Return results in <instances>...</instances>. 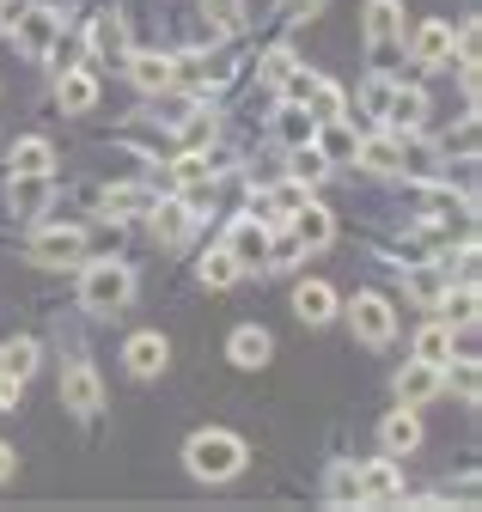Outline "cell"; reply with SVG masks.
<instances>
[{
  "mask_svg": "<svg viewBox=\"0 0 482 512\" xmlns=\"http://www.w3.org/2000/svg\"><path fill=\"white\" fill-rule=\"evenodd\" d=\"M245 439L238 433H226V427H208V433H196L190 445H184V464H190V476L196 482H232L238 470H245Z\"/></svg>",
  "mask_w": 482,
  "mask_h": 512,
  "instance_id": "6da1fadb",
  "label": "cell"
},
{
  "mask_svg": "<svg viewBox=\"0 0 482 512\" xmlns=\"http://www.w3.org/2000/svg\"><path fill=\"white\" fill-rule=\"evenodd\" d=\"M135 299V269L116 263V256H86L80 269V305L86 311H123Z\"/></svg>",
  "mask_w": 482,
  "mask_h": 512,
  "instance_id": "7a4b0ae2",
  "label": "cell"
},
{
  "mask_svg": "<svg viewBox=\"0 0 482 512\" xmlns=\"http://www.w3.org/2000/svg\"><path fill=\"white\" fill-rule=\"evenodd\" d=\"M360 31H367V55H373V68L397 80L403 68V0H367V19H360Z\"/></svg>",
  "mask_w": 482,
  "mask_h": 512,
  "instance_id": "3957f363",
  "label": "cell"
},
{
  "mask_svg": "<svg viewBox=\"0 0 482 512\" xmlns=\"http://www.w3.org/2000/svg\"><path fill=\"white\" fill-rule=\"evenodd\" d=\"M86 256H92V250H86V232H80V226H62V220H49V226L31 238V263H37V269H80Z\"/></svg>",
  "mask_w": 482,
  "mask_h": 512,
  "instance_id": "277c9868",
  "label": "cell"
},
{
  "mask_svg": "<svg viewBox=\"0 0 482 512\" xmlns=\"http://www.w3.org/2000/svg\"><path fill=\"white\" fill-rule=\"evenodd\" d=\"M86 49H92V68H104V61H110V68H123V61L135 55V49H129V19L110 13V7L92 13V19H86Z\"/></svg>",
  "mask_w": 482,
  "mask_h": 512,
  "instance_id": "5b68a950",
  "label": "cell"
},
{
  "mask_svg": "<svg viewBox=\"0 0 482 512\" xmlns=\"http://www.w3.org/2000/svg\"><path fill=\"white\" fill-rule=\"evenodd\" d=\"M348 330L367 342V348H385V342L397 336V311H391V299H385V293H354V305H348Z\"/></svg>",
  "mask_w": 482,
  "mask_h": 512,
  "instance_id": "8992f818",
  "label": "cell"
},
{
  "mask_svg": "<svg viewBox=\"0 0 482 512\" xmlns=\"http://www.w3.org/2000/svg\"><path fill=\"white\" fill-rule=\"evenodd\" d=\"M7 31H13V43H19L31 61H49V49L62 43V13H55V7H25Z\"/></svg>",
  "mask_w": 482,
  "mask_h": 512,
  "instance_id": "52a82bcc",
  "label": "cell"
},
{
  "mask_svg": "<svg viewBox=\"0 0 482 512\" xmlns=\"http://www.w3.org/2000/svg\"><path fill=\"white\" fill-rule=\"evenodd\" d=\"M62 409H68L74 421H92V415L104 409V384H98V372H92L86 360H68V366H62Z\"/></svg>",
  "mask_w": 482,
  "mask_h": 512,
  "instance_id": "ba28073f",
  "label": "cell"
},
{
  "mask_svg": "<svg viewBox=\"0 0 482 512\" xmlns=\"http://www.w3.org/2000/svg\"><path fill=\"white\" fill-rule=\"evenodd\" d=\"M7 208H13L19 220H49V208H55V171L7 177Z\"/></svg>",
  "mask_w": 482,
  "mask_h": 512,
  "instance_id": "9c48e42d",
  "label": "cell"
},
{
  "mask_svg": "<svg viewBox=\"0 0 482 512\" xmlns=\"http://www.w3.org/2000/svg\"><path fill=\"white\" fill-rule=\"evenodd\" d=\"M269 232H275V226H263L257 214L232 220V232H226V250H232V263H238V269H269Z\"/></svg>",
  "mask_w": 482,
  "mask_h": 512,
  "instance_id": "30bf717a",
  "label": "cell"
},
{
  "mask_svg": "<svg viewBox=\"0 0 482 512\" xmlns=\"http://www.w3.org/2000/svg\"><path fill=\"white\" fill-rule=\"evenodd\" d=\"M379 122H385V128H397V135H415V128L428 122V92H421L415 80H409V86H403V80H391V98H385Z\"/></svg>",
  "mask_w": 482,
  "mask_h": 512,
  "instance_id": "8fae6325",
  "label": "cell"
},
{
  "mask_svg": "<svg viewBox=\"0 0 482 512\" xmlns=\"http://www.w3.org/2000/svg\"><path fill=\"white\" fill-rule=\"evenodd\" d=\"M354 470H360V506H391V500H403L397 458H373V464H354Z\"/></svg>",
  "mask_w": 482,
  "mask_h": 512,
  "instance_id": "7c38bea8",
  "label": "cell"
},
{
  "mask_svg": "<svg viewBox=\"0 0 482 512\" xmlns=\"http://www.w3.org/2000/svg\"><path fill=\"white\" fill-rule=\"evenodd\" d=\"M440 391H446V372H440V366H428V360H409V366L397 372V403H403V409L434 403Z\"/></svg>",
  "mask_w": 482,
  "mask_h": 512,
  "instance_id": "4fadbf2b",
  "label": "cell"
},
{
  "mask_svg": "<svg viewBox=\"0 0 482 512\" xmlns=\"http://www.w3.org/2000/svg\"><path fill=\"white\" fill-rule=\"evenodd\" d=\"M269 354H275V342H269L263 324H238V330L226 336V360H232V366H245V372L269 366Z\"/></svg>",
  "mask_w": 482,
  "mask_h": 512,
  "instance_id": "5bb4252c",
  "label": "cell"
},
{
  "mask_svg": "<svg viewBox=\"0 0 482 512\" xmlns=\"http://www.w3.org/2000/svg\"><path fill=\"white\" fill-rule=\"evenodd\" d=\"M293 311H299V324H330V317L342 311V299H336V287L330 281H299L293 287Z\"/></svg>",
  "mask_w": 482,
  "mask_h": 512,
  "instance_id": "9a60e30c",
  "label": "cell"
},
{
  "mask_svg": "<svg viewBox=\"0 0 482 512\" xmlns=\"http://www.w3.org/2000/svg\"><path fill=\"white\" fill-rule=\"evenodd\" d=\"M123 366H129L135 378H159V372L171 366V342H165V336H153V330H141V336H129Z\"/></svg>",
  "mask_w": 482,
  "mask_h": 512,
  "instance_id": "2e32d148",
  "label": "cell"
},
{
  "mask_svg": "<svg viewBox=\"0 0 482 512\" xmlns=\"http://www.w3.org/2000/svg\"><path fill=\"white\" fill-rule=\"evenodd\" d=\"M147 214H153V238H159L165 250H177V244H190V232H196V214L184 208V196H177V202H153Z\"/></svg>",
  "mask_w": 482,
  "mask_h": 512,
  "instance_id": "e0dca14e",
  "label": "cell"
},
{
  "mask_svg": "<svg viewBox=\"0 0 482 512\" xmlns=\"http://www.w3.org/2000/svg\"><path fill=\"white\" fill-rule=\"evenodd\" d=\"M409 55H415V68H446V61H452V25L446 19H428V25L409 37Z\"/></svg>",
  "mask_w": 482,
  "mask_h": 512,
  "instance_id": "ac0fdd59",
  "label": "cell"
},
{
  "mask_svg": "<svg viewBox=\"0 0 482 512\" xmlns=\"http://www.w3.org/2000/svg\"><path fill=\"white\" fill-rule=\"evenodd\" d=\"M287 232L299 238V250H324L336 226H330V208H318V202H299V208L287 214Z\"/></svg>",
  "mask_w": 482,
  "mask_h": 512,
  "instance_id": "d6986e66",
  "label": "cell"
},
{
  "mask_svg": "<svg viewBox=\"0 0 482 512\" xmlns=\"http://www.w3.org/2000/svg\"><path fill=\"white\" fill-rule=\"evenodd\" d=\"M379 445H385V458H409L415 445H421V421H415V409H391L385 415V427H379Z\"/></svg>",
  "mask_w": 482,
  "mask_h": 512,
  "instance_id": "ffe728a7",
  "label": "cell"
},
{
  "mask_svg": "<svg viewBox=\"0 0 482 512\" xmlns=\"http://www.w3.org/2000/svg\"><path fill=\"white\" fill-rule=\"evenodd\" d=\"M55 98H62L68 116H92V104H98V80H92L86 68H62V74H55Z\"/></svg>",
  "mask_w": 482,
  "mask_h": 512,
  "instance_id": "44dd1931",
  "label": "cell"
},
{
  "mask_svg": "<svg viewBox=\"0 0 482 512\" xmlns=\"http://www.w3.org/2000/svg\"><path fill=\"white\" fill-rule=\"evenodd\" d=\"M153 202H159V196H153L147 183H110L104 196H98V208H104L110 220H129V214H147Z\"/></svg>",
  "mask_w": 482,
  "mask_h": 512,
  "instance_id": "7402d4cb",
  "label": "cell"
},
{
  "mask_svg": "<svg viewBox=\"0 0 482 512\" xmlns=\"http://www.w3.org/2000/svg\"><path fill=\"white\" fill-rule=\"evenodd\" d=\"M312 147L330 159V165H348L354 153H360V135L348 128V116H336V122H318V135H312Z\"/></svg>",
  "mask_w": 482,
  "mask_h": 512,
  "instance_id": "603a6c76",
  "label": "cell"
},
{
  "mask_svg": "<svg viewBox=\"0 0 482 512\" xmlns=\"http://www.w3.org/2000/svg\"><path fill=\"white\" fill-rule=\"evenodd\" d=\"M31 171H55V147H49L43 135H25V141H13V153H7V177H31Z\"/></svg>",
  "mask_w": 482,
  "mask_h": 512,
  "instance_id": "cb8c5ba5",
  "label": "cell"
},
{
  "mask_svg": "<svg viewBox=\"0 0 482 512\" xmlns=\"http://www.w3.org/2000/svg\"><path fill=\"white\" fill-rule=\"evenodd\" d=\"M434 311H440V324H446V330H476V281H464L458 293L446 287Z\"/></svg>",
  "mask_w": 482,
  "mask_h": 512,
  "instance_id": "d4e9b609",
  "label": "cell"
},
{
  "mask_svg": "<svg viewBox=\"0 0 482 512\" xmlns=\"http://www.w3.org/2000/svg\"><path fill=\"white\" fill-rule=\"evenodd\" d=\"M367 171H379V177H397L403 171V147H397V135L385 128V135H373V141H360V153H354Z\"/></svg>",
  "mask_w": 482,
  "mask_h": 512,
  "instance_id": "484cf974",
  "label": "cell"
},
{
  "mask_svg": "<svg viewBox=\"0 0 482 512\" xmlns=\"http://www.w3.org/2000/svg\"><path fill=\"white\" fill-rule=\"evenodd\" d=\"M123 68H129V80L141 86V92H171V55H129L123 61Z\"/></svg>",
  "mask_w": 482,
  "mask_h": 512,
  "instance_id": "4316f807",
  "label": "cell"
},
{
  "mask_svg": "<svg viewBox=\"0 0 482 512\" xmlns=\"http://www.w3.org/2000/svg\"><path fill=\"white\" fill-rule=\"evenodd\" d=\"M312 135H318V122L299 110V104H281V110H275V141H281L287 153H293V147H312Z\"/></svg>",
  "mask_w": 482,
  "mask_h": 512,
  "instance_id": "83f0119b",
  "label": "cell"
},
{
  "mask_svg": "<svg viewBox=\"0 0 482 512\" xmlns=\"http://www.w3.org/2000/svg\"><path fill=\"white\" fill-rule=\"evenodd\" d=\"M299 110H306L312 122H336V116H348V92H342V86H330V80L318 74V86L306 92V104H299Z\"/></svg>",
  "mask_w": 482,
  "mask_h": 512,
  "instance_id": "f1b7e54d",
  "label": "cell"
},
{
  "mask_svg": "<svg viewBox=\"0 0 482 512\" xmlns=\"http://www.w3.org/2000/svg\"><path fill=\"white\" fill-rule=\"evenodd\" d=\"M202 25L208 37H238L245 31V0H202Z\"/></svg>",
  "mask_w": 482,
  "mask_h": 512,
  "instance_id": "f546056e",
  "label": "cell"
},
{
  "mask_svg": "<svg viewBox=\"0 0 482 512\" xmlns=\"http://www.w3.org/2000/svg\"><path fill=\"white\" fill-rule=\"evenodd\" d=\"M415 360H428V366L446 372V360H452V330L440 324V317H434V324H421V336H415Z\"/></svg>",
  "mask_w": 482,
  "mask_h": 512,
  "instance_id": "4dcf8cb0",
  "label": "cell"
},
{
  "mask_svg": "<svg viewBox=\"0 0 482 512\" xmlns=\"http://www.w3.org/2000/svg\"><path fill=\"white\" fill-rule=\"evenodd\" d=\"M37 372V342L31 336H19V342H0V378H31Z\"/></svg>",
  "mask_w": 482,
  "mask_h": 512,
  "instance_id": "1f68e13d",
  "label": "cell"
},
{
  "mask_svg": "<svg viewBox=\"0 0 482 512\" xmlns=\"http://www.w3.org/2000/svg\"><path fill=\"white\" fill-rule=\"evenodd\" d=\"M214 135H220L214 110H190V116H184V147H190V153H208V147H214Z\"/></svg>",
  "mask_w": 482,
  "mask_h": 512,
  "instance_id": "d6a6232c",
  "label": "cell"
},
{
  "mask_svg": "<svg viewBox=\"0 0 482 512\" xmlns=\"http://www.w3.org/2000/svg\"><path fill=\"white\" fill-rule=\"evenodd\" d=\"M287 171H293V183H324L330 177V159L318 147H293V165Z\"/></svg>",
  "mask_w": 482,
  "mask_h": 512,
  "instance_id": "836d02e7",
  "label": "cell"
},
{
  "mask_svg": "<svg viewBox=\"0 0 482 512\" xmlns=\"http://www.w3.org/2000/svg\"><path fill=\"white\" fill-rule=\"evenodd\" d=\"M238 275H245V269H238V263H232V250H226V244L202 256V281H208V287H232Z\"/></svg>",
  "mask_w": 482,
  "mask_h": 512,
  "instance_id": "e575fe53",
  "label": "cell"
},
{
  "mask_svg": "<svg viewBox=\"0 0 482 512\" xmlns=\"http://www.w3.org/2000/svg\"><path fill=\"white\" fill-rule=\"evenodd\" d=\"M324 494H330L336 506H360V470H354V464H336L330 482H324Z\"/></svg>",
  "mask_w": 482,
  "mask_h": 512,
  "instance_id": "d590c367",
  "label": "cell"
},
{
  "mask_svg": "<svg viewBox=\"0 0 482 512\" xmlns=\"http://www.w3.org/2000/svg\"><path fill=\"white\" fill-rule=\"evenodd\" d=\"M446 366H452V360H446ZM446 384H452V391H458L464 403H476V397H482V372H476V360L464 354V360L452 366V378H446Z\"/></svg>",
  "mask_w": 482,
  "mask_h": 512,
  "instance_id": "8d00e7d4",
  "label": "cell"
},
{
  "mask_svg": "<svg viewBox=\"0 0 482 512\" xmlns=\"http://www.w3.org/2000/svg\"><path fill=\"white\" fill-rule=\"evenodd\" d=\"M440 147H446V153H458L464 165H476V110H470V116L458 122V135H446Z\"/></svg>",
  "mask_w": 482,
  "mask_h": 512,
  "instance_id": "74e56055",
  "label": "cell"
},
{
  "mask_svg": "<svg viewBox=\"0 0 482 512\" xmlns=\"http://www.w3.org/2000/svg\"><path fill=\"white\" fill-rule=\"evenodd\" d=\"M318 7L324 0H275V19L281 25H306V19H318Z\"/></svg>",
  "mask_w": 482,
  "mask_h": 512,
  "instance_id": "f35d334b",
  "label": "cell"
},
{
  "mask_svg": "<svg viewBox=\"0 0 482 512\" xmlns=\"http://www.w3.org/2000/svg\"><path fill=\"white\" fill-rule=\"evenodd\" d=\"M385 98H391V74H373L367 86H360V110H373V116H379V110H385Z\"/></svg>",
  "mask_w": 482,
  "mask_h": 512,
  "instance_id": "ab89813d",
  "label": "cell"
},
{
  "mask_svg": "<svg viewBox=\"0 0 482 512\" xmlns=\"http://www.w3.org/2000/svg\"><path fill=\"white\" fill-rule=\"evenodd\" d=\"M293 68H299V61H293L287 49H275V55H263V86H281V80H287Z\"/></svg>",
  "mask_w": 482,
  "mask_h": 512,
  "instance_id": "60d3db41",
  "label": "cell"
},
{
  "mask_svg": "<svg viewBox=\"0 0 482 512\" xmlns=\"http://www.w3.org/2000/svg\"><path fill=\"white\" fill-rule=\"evenodd\" d=\"M19 397H25V384L19 378H0V409H19Z\"/></svg>",
  "mask_w": 482,
  "mask_h": 512,
  "instance_id": "b9f144b4",
  "label": "cell"
},
{
  "mask_svg": "<svg viewBox=\"0 0 482 512\" xmlns=\"http://www.w3.org/2000/svg\"><path fill=\"white\" fill-rule=\"evenodd\" d=\"M13 470H19V452H13L7 439H0V482H13Z\"/></svg>",
  "mask_w": 482,
  "mask_h": 512,
  "instance_id": "7bdbcfd3",
  "label": "cell"
}]
</instances>
